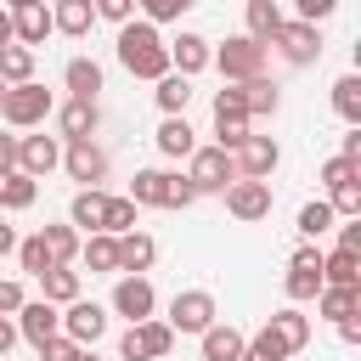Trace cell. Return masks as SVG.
Here are the masks:
<instances>
[{
	"label": "cell",
	"instance_id": "obj_28",
	"mask_svg": "<svg viewBox=\"0 0 361 361\" xmlns=\"http://www.w3.org/2000/svg\"><path fill=\"white\" fill-rule=\"evenodd\" d=\"M79 259H85L90 271H102V276L118 271V237H113V231H90V237L79 243Z\"/></svg>",
	"mask_w": 361,
	"mask_h": 361
},
{
	"label": "cell",
	"instance_id": "obj_27",
	"mask_svg": "<svg viewBox=\"0 0 361 361\" xmlns=\"http://www.w3.org/2000/svg\"><path fill=\"white\" fill-rule=\"evenodd\" d=\"M102 209H107V192H96V186H79V192H73V203H68V226L102 231Z\"/></svg>",
	"mask_w": 361,
	"mask_h": 361
},
{
	"label": "cell",
	"instance_id": "obj_10",
	"mask_svg": "<svg viewBox=\"0 0 361 361\" xmlns=\"http://www.w3.org/2000/svg\"><path fill=\"white\" fill-rule=\"evenodd\" d=\"M214 322V293L209 288H186L169 299V333H203Z\"/></svg>",
	"mask_w": 361,
	"mask_h": 361
},
{
	"label": "cell",
	"instance_id": "obj_16",
	"mask_svg": "<svg viewBox=\"0 0 361 361\" xmlns=\"http://www.w3.org/2000/svg\"><path fill=\"white\" fill-rule=\"evenodd\" d=\"M322 293V248H299L288 259V299H316Z\"/></svg>",
	"mask_w": 361,
	"mask_h": 361
},
{
	"label": "cell",
	"instance_id": "obj_46",
	"mask_svg": "<svg viewBox=\"0 0 361 361\" xmlns=\"http://www.w3.org/2000/svg\"><path fill=\"white\" fill-rule=\"evenodd\" d=\"M361 175V164H350V158H327L322 164V186H338V180H355Z\"/></svg>",
	"mask_w": 361,
	"mask_h": 361
},
{
	"label": "cell",
	"instance_id": "obj_44",
	"mask_svg": "<svg viewBox=\"0 0 361 361\" xmlns=\"http://www.w3.org/2000/svg\"><path fill=\"white\" fill-rule=\"evenodd\" d=\"M141 11H147V23H175L180 11H192L197 0H135Z\"/></svg>",
	"mask_w": 361,
	"mask_h": 361
},
{
	"label": "cell",
	"instance_id": "obj_52",
	"mask_svg": "<svg viewBox=\"0 0 361 361\" xmlns=\"http://www.w3.org/2000/svg\"><path fill=\"white\" fill-rule=\"evenodd\" d=\"M338 338H344V344H361V322L344 316V322H338Z\"/></svg>",
	"mask_w": 361,
	"mask_h": 361
},
{
	"label": "cell",
	"instance_id": "obj_58",
	"mask_svg": "<svg viewBox=\"0 0 361 361\" xmlns=\"http://www.w3.org/2000/svg\"><path fill=\"white\" fill-rule=\"evenodd\" d=\"M79 361H96V355H90V350H79Z\"/></svg>",
	"mask_w": 361,
	"mask_h": 361
},
{
	"label": "cell",
	"instance_id": "obj_39",
	"mask_svg": "<svg viewBox=\"0 0 361 361\" xmlns=\"http://www.w3.org/2000/svg\"><path fill=\"white\" fill-rule=\"evenodd\" d=\"M214 130H220V141H214V147H226V152H231V147H237V141L248 135V113H231V107H214Z\"/></svg>",
	"mask_w": 361,
	"mask_h": 361
},
{
	"label": "cell",
	"instance_id": "obj_55",
	"mask_svg": "<svg viewBox=\"0 0 361 361\" xmlns=\"http://www.w3.org/2000/svg\"><path fill=\"white\" fill-rule=\"evenodd\" d=\"M17 344V327H11V316H0V355Z\"/></svg>",
	"mask_w": 361,
	"mask_h": 361
},
{
	"label": "cell",
	"instance_id": "obj_12",
	"mask_svg": "<svg viewBox=\"0 0 361 361\" xmlns=\"http://www.w3.org/2000/svg\"><path fill=\"white\" fill-rule=\"evenodd\" d=\"M56 164H62V141H56V135H17V169H23V175L39 180V175H51Z\"/></svg>",
	"mask_w": 361,
	"mask_h": 361
},
{
	"label": "cell",
	"instance_id": "obj_21",
	"mask_svg": "<svg viewBox=\"0 0 361 361\" xmlns=\"http://www.w3.org/2000/svg\"><path fill=\"white\" fill-rule=\"evenodd\" d=\"M90 23H96V6H90V0H56V6H51V28L68 34V39H85Z\"/></svg>",
	"mask_w": 361,
	"mask_h": 361
},
{
	"label": "cell",
	"instance_id": "obj_15",
	"mask_svg": "<svg viewBox=\"0 0 361 361\" xmlns=\"http://www.w3.org/2000/svg\"><path fill=\"white\" fill-rule=\"evenodd\" d=\"M62 333H68L73 344H96V338L107 333V310L90 305V299H68V310H62Z\"/></svg>",
	"mask_w": 361,
	"mask_h": 361
},
{
	"label": "cell",
	"instance_id": "obj_17",
	"mask_svg": "<svg viewBox=\"0 0 361 361\" xmlns=\"http://www.w3.org/2000/svg\"><path fill=\"white\" fill-rule=\"evenodd\" d=\"M45 34H51V6L45 0L11 6V39L17 45H45Z\"/></svg>",
	"mask_w": 361,
	"mask_h": 361
},
{
	"label": "cell",
	"instance_id": "obj_41",
	"mask_svg": "<svg viewBox=\"0 0 361 361\" xmlns=\"http://www.w3.org/2000/svg\"><path fill=\"white\" fill-rule=\"evenodd\" d=\"M102 231H135V203L130 197H107V209H102Z\"/></svg>",
	"mask_w": 361,
	"mask_h": 361
},
{
	"label": "cell",
	"instance_id": "obj_22",
	"mask_svg": "<svg viewBox=\"0 0 361 361\" xmlns=\"http://www.w3.org/2000/svg\"><path fill=\"white\" fill-rule=\"evenodd\" d=\"M56 124H62V141H85V135H96V124H102V113H96V102H85V96H73L62 113H56Z\"/></svg>",
	"mask_w": 361,
	"mask_h": 361
},
{
	"label": "cell",
	"instance_id": "obj_2",
	"mask_svg": "<svg viewBox=\"0 0 361 361\" xmlns=\"http://www.w3.org/2000/svg\"><path fill=\"white\" fill-rule=\"evenodd\" d=\"M130 203L135 209H186V203H197V186L186 175H169V169H135Z\"/></svg>",
	"mask_w": 361,
	"mask_h": 361
},
{
	"label": "cell",
	"instance_id": "obj_51",
	"mask_svg": "<svg viewBox=\"0 0 361 361\" xmlns=\"http://www.w3.org/2000/svg\"><path fill=\"white\" fill-rule=\"evenodd\" d=\"M338 158H350V164H361V124H350V135H344V152Z\"/></svg>",
	"mask_w": 361,
	"mask_h": 361
},
{
	"label": "cell",
	"instance_id": "obj_48",
	"mask_svg": "<svg viewBox=\"0 0 361 361\" xmlns=\"http://www.w3.org/2000/svg\"><path fill=\"white\" fill-rule=\"evenodd\" d=\"M293 11H299L305 23H322V17H333V11H338V0H293Z\"/></svg>",
	"mask_w": 361,
	"mask_h": 361
},
{
	"label": "cell",
	"instance_id": "obj_49",
	"mask_svg": "<svg viewBox=\"0 0 361 361\" xmlns=\"http://www.w3.org/2000/svg\"><path fill=\"white\" fill-rule=\"evenodd\" d=\"M23 310V288L17 282H0V316H17Z\"/></svg>",
	"mask_w": 361,
	"mask_h": 361
},
{
	"label": "cell",
	"instance_id": "obj_6",
	"mask_svg": "<svg viewBox=\"0 0 361 361\" xmlns=\"http://www.w3.org/2000/svg\"><path fill=\"white\" fill-rule=\"evenodd\" d=\"M175 350V333H169V322H130V333L118 338V355L124 361H164Z\"/></svg>",
	"mask_w": 361,
	"mask_h": 361
},
{
	"label": "cell",
	"instance_id": "obj_38",
	"mask_svg": "<svg viewBox=\"0 0 361 361\" xmlns=\"http://www.w3.org/2000/svg\"><path fill=\"white\" fill-rule=\"evenodd\" d=\"M243 361H288V350H282V338L271 327H259L254 338H243Z\"/></svg>",
	"mask_w": 361,
	"mask_h": 361
},
{
	"label": "cell",
	"instance_id": "obj_45",
	"mask_svg": "<svg viewBox=\"0 0 361 361\" xmlns=\"http://www.w3.org/2000/svg\"><path fill=\"white\" fill-rule=\"evenodd\" d=\"M79 350H85V344H73L68 333H56V338L39 344V361H79Z\"/></svg>",
	"mask_w": 361,
	"mask_h": 361
},
{
	"label": "cell",
	"instance_id": "obj_57",
	"mask_svg": "<svg viewBox=\"0 0 361 361\" xmlns=\"http://www.w3.org/2000/svg\"><path fill=\"white\" fill-rule=\"evenodd\" d=\"M11 6H28V0H6V11H11Z\"/></svg>",
	"mask_w": 361,
	"mask_h": 361
},
{
	"label": "cell",
	"instance_id": "obj_14",
	"mask_svg": "<svg viewBox=\"0 0 361 361\" xmlns=\"http://www.w3.org/2000/svg\"><path fill=\"white\" fill-rule=\"evenodd\" d=\"M152 305H158L152 282H147L141 271H135V276L124 271V276H118V288H113V310H118V316H130V322H147V316H152Z\"/></svg>",
	"mask_w": 361,
	"mask_h": 361
},
{
	"label": "cell",
	"instance_id": "obj_26",
	"mask_svg": "<svg viewBox=\"0 0 361 361\" xmlns=\"http://www.w3.org/2000/svg\"><path fill=\"white\" fill-rule=\"evenodd\" d=\"M237 90H243V113H248V118H265V113L282 107V90H276L265 73H259V79H243Z\"/></svg>",
	"mask_w": 361,
	"mask_h": 361
},
{
	"label": "cell",
	"instance_id": "obj_4",
	"mask_svg": "<svg viewBox=\"0 0 361 361\" xmlns=\"http://www.w3.org/2000/svg\"><path fill=\"white\" fill-rule=\"evenodd\" d=\"M231 85H243V79H259L265 73V62H271V45H259V39H248V34H237V39H226L214 56H209Z\"/></svg>",
	"mask_w": 361,
	"mask_h": 361
},
{
	"label": "cell",
	"instance_id": "obj_43",
	"mask_svg": "<svg viewBox=\"0 0 361 361\" xmlns=\"http://www.w3.org/2000/svg\"><path fill=\"white\" fill-rule=\"evenodd\" d=\"M333 220H338V214H333V203H322V197L299 209V231H305V237H322V231H327Z\"/></svg>",
	"mask_w": 361,
	"mask_h": 361
},
{
	"label": "cell",
	"instance_id": "obj_42",
	"mask_svg": "<svg viewBox=\"0 0 361 361\" xmlns=\"http://www.w3.org/2000/svg\"><path fill=\"white\" fill-rule=\"evenodd\" d=\"M17 259H23V271H28V276L51 271V248H45V237H39V231H34V237H23V243H17Z\"/></svg>",
	"mask_w": 361,
	"mask_h": 361
},
{
	"label": "cell",
	"instance_id": "obj_19",
	"mask_svg": "<svg viewBox=\"0 0 361 361\" xmlns=\"http://www.w3.org/2000/svg\"><path fill=\"white\" fill-rule=\"evenodd\" d=\"M152 141H158V152H164V158H186V152L197 147V130L186 124V113H164V124H158V135H152Z\"/></svg>",
	"mask_w": 361,
	"mask_h": 361
},
{
	"label": "cell",
	"instance_id": "obj_9",
	"mask_svg": "<svg viewBox=\"0 0 361 361\" xmlns=\"http://www.w3.org/2000/svg\"><path fill=\"white\" fill-rule=\"evenodd\" d=\"M231 164H237V175H254V180H271V169L282 164V147L271 141V135H243L237 147H231Z\"/></svg>",
	"mask_w": 361,
	"mask_h": 361
},
{
	"label": "cell",
	"instance_id": "obj_40",
	"mask_svg": "<svg viewBox=\"0 0 361 361\" xmlns=\"http://www.w3.org/2000/svg\"><path fill=\"white\" fill-rule=\"evenodd\" d=\"M327 192H333V197H327L333 214H344V220L361 214V175H355V180H338V186H327Z\"/></svg>",
	"mask_w": 361,
	"mask_h": 361
},
{
	"label": "cell",
	"instance_id": "obj_25",
	"mask_svg": "<svg viewBox=\"0 0 361 361\" xmlns=\"http://www.w3.org/2000/svg\"><path fill=\"white\" fill-rule=\"evenodd\" d=\"M34 197H39V180L23 175L17 164H6V169H0V209H28Z\"/></svg>",
	"mask_w": 361,
	"mask_h": 361
},
{
	"label": "cell",
	"instance_id": "obj_54",
	"mask_svg": "<svg viewBox=\"0 0 361 361\" xmlns=\"http://www.w3.org/2000/svg\"><path fill=\"white\" fill-rule=\"evenodd\" d=\"M17 164V135H0V169Z\"/></svg>",
	"mask_w": 361,
	"mask_h": 361
},
{
	"label": "cell",
	"instance_id": "obj_35",
	"mask_svg": "<svg viewBox=\"0 0 361 361\" xmlns=\"http://www.w3.org/2000/svg\"><path fill=\"white\" fill-rule=\"evenodd\" d=\"M45 248H51V265H73L79 259V231L73 226H39Z\"/></svg>",
	"mask_w": 361,
	"mask_h": 361
},
{
	"label": "cell",
	"instance_id": "obj_13",
	"mask_svg": "<svg viewBox=\"0 0 361 361\" xmlns=\"http://www.w3.org/2000/svg\"><path fill=\"white\" fill-rule=\"evenodd\" d=\"M62 169H68L79 186H96V180L107 175V152H102L90 135H85V141H68V147H62Z\"/></svg>",
	"mask_w": 361,
	"mask_h": 361
},
{
	"label": "cell",
	"instance_id": "obj_34",
	"mask_svg": "<svg viewBox=\"0 0 361 361\" xmlns=\"http://www.w3.org/2000/svg\"><path fill=\"white\" fill-rule=\"evenodd\" d=\"M333 113H338L344 124H361V73H344V79L333 85Z\"/></svg>",
	"mask_w": 361,
	"mask_h": 361
},
{
	"label": "cell",
	"instance_id": "obj_36",
	"mask_svg": "<svg viewBox=\"0 0 361 361\" xmlns=\"http://www.w3.org/2000/svg\"><path fill=\"white\" fill-rule=\"evenodd\" d=\"M316 305H322V316H327V322H344V316H355V310H361V288H322V293H316Z\"/></svg>",
	"mask_w": 361,
	"mask_h": 361
},
{
	"label": "cell",
	"instance_id": "obj_53",
	"mask_svg": "<svg viewBox=\"0 0 361 361\" xmlns=\"http://www.w3.org/2000/svg\"><path fill=\"white\" fill-rule=\"evenodd\" d=\"M6 254H17V226L0 220V259H6Z\"/></svg>",
	"mask_w": 361,
	"mask_h": 361
},
{
	"label": "cell",
	"instance_id": "obj_20",
	"mask_svg": "<svg viewBox=\"0 0 361 361\" xmlns=\"http://www.w3.org/2000/svg\"><path fill=\"white\" fill-rule=\"evenodd\" d=\"M197 338H203V361H243V333L231 322H209Z\"/></svg>",
	"mask_w": 361,
	"mask_h": 361
},
{
	"label": "cell",
	"instance_id": "obj_11",
	"mask_svg": "<svg viewBox=\"0 0 361 361\" xmlns=\"http://www.w3.org/2000/svg\"><path fill=\"white\" fill-rule=\"evenodd\" d=\"M62 333V310L51 305V299H23V310H17V338H28L34 350L45 344V338H56Z\"/></svg>",
	"mask_w": 361,
	"mask_h": 361
},
{
	"label": "cell",
	"instance_id": "obj_32",
	"mask_svg": "<svg viewBox=\"0 0 361 361\" xmlns=\"http://www.w3.org/2000/svg\"><path fill=\"white\" fill-rule=\"evenodd\" d=\"M39 288H45L51 305H68V299H79V271L73 265H51V271H39Z\"/></svg>",
	"mask_w": 361,
	"mask_h": 361
},
{
	"label": "cell",
	"instance_id": "obj_50",
	"mask_svg": "<svg viewBox=\"0 0 361 361\" xmlns=\"http://www.w3.org/2000/svg\"><path fill=\"white\" fill-rule=\"evenodd\" d=\"M338 248H350V254H361V214H355L350 226H338Z\"/></svg>",
	"mask_w": 361,
	"mask_h": 361
},
{
	"label": "cell",
	"instance_id": "obj_33",
	"mask_svg": "<svg viewBox=\"0 0 361 361\" xmlns=\"http://www.w3.org/2000/svg\"><path fill=\"white\" fill-rule=\"evenodd\" d=\"M23 79H34V45H6L0 51V85H23Z\"/></svg>",
	"mask_w": 361,
	"mask_h": 361
},
{
	"label": "cell",
	"instance_id": "obj_23",
	"mask_svg": "<svg viewBox=\"0 0 361 361\" xmlns=\"http://www.w3.org/2000/svg\"><path fill=\"white\" fill-rule=\"evenodd\" d=\"M322 288H361V254L350 248L322 254Z\"/></svg>",
	"mask_w": 361,
	"mask_h": 361
},
{
	"label": "cell",
	"instance_id": "obj_37",
	"mask_svg": "<svg viewBox=\"0 0 361 361\" xmlns=\"http://www.w3.org/2000/svg\"><path fill=\"white\" fill-rule=\"evenodd\" d=\"M282 28V11H276V0H248V39H259V45H271V34Z\"/></svg>",
	"mask_w": 361,
	"mask_h": 361
},
{
	"label": "cell",
	"instance_id": "obj_30",
	"mask_svg": "<svg viewBox=\"0 0 361 361\" xmlns=\"http://www.w3.org/2000/svg\"><path fill=\"white\" fill-rule=\"evenodd\" d=\"M62 85H68L73 96H85V102H96V90H102V68H96L90 56H73V62L62 68Z\"/></svg>",
	"mask_w": 361,
	"mask_h": 361
},
{
	"label": "cell",
	"instance_id": "obj_8",
	"mask_svg": "<svg viewBox=\"0 0 361 361\" xmlns=\"http://www.w3.org/2000/svg\"><path fill=\"white\" fill-rule=\"evenodd\" d=\"M271 180H254V175H237L231 186H226V214L231 220H265L271 214Z\"/></svg>",
	"mask_w": 361,
	"mask_h": 361
},
{
	"label": "cell",
	"instance_id": "obj_18",
	"mask_svg": "<svg viewBox=\"0 0 361 361\" xmlns=\"http://www.w3.org/2000/svg\"><path fill=\"white\" fill-rule=\"evenodd\" d=\"M209 56H214V51H209V39H203V34H180V39H169V68H175V73H186V79H192V73H203V68H209Z\"/></svg>",
	"mask_w": 361,
	"mask_h": 361
},
{
	"label": "cell",
	"instance_id": "obj_5",
	"mask_svg": "<svg viewBox=\"0 0 361 361\" xmlns=\"http://www.w3.org/2000/svg\"><path fill=\"white\" fill-rule=\"evenodd\" d=\"M186 158H192L186 180L197 186V197H203V192H226V186L237 180V164H231V152H226V147H192Z\"/></svg>",
	"mask_w": 361,
	"mask_h": 361
},
{
	"label": "cell",
	"instance_id": "obj_7",
	"mask_svg": "<svg viewBox=\"0 0 361 361\" xmlns=\"http://www.w3.org/2000/svg\"><path fill=\"white\" fill-rule=\"evenodd\" d=\"M271 45H276L282 62H293V68H310V62L322 56V34H316V23H305V17L282 23V28L271 34Z\"/></svg>",
	"mask_w": 361,
	"mask_h": 361
},
{
	"label": "cell",
	"instance_id": "obj_56",
	"mask_svg": "<svg viewBox=\"0 0 361 361\" xmlns=\"http://www.w3.org/2000/svg\"><path fill=\"white\" fill-rule=\"evenodd\" d=\"M6 45H11V11L0 6V51H6Z\"/></svg>",
	"mask_w": 361,
	"mask_h": 361
},
{
	"label": "cell",
	"instance_id": "obj_1",
	"mask_svg": "<svg viewBox=\"0 0 361 361\" xmlns=\"http://www.w3.org/2000/svg\"><path fill=\"white\" fill-rule=\"evenodd\" d=\"M118 62L135 79H164L169 73V45H164L158 23H135V17L118 23Z\"/></svg>",
	"mask_w": 361,
	"mask_h": 361
},
{
	"label": "cell",
	"instance_id": "obj_24",
	"mask_svg": "<svg viewBox=\"0 0 361 361\" xmlns=\"http://www.w3.org/2000/svg\"><path fill=\"white\" fill-rule=\"evenodd\" d=\"M152 259H158V243H152L147 231H118V271L135 276V271H147Z\"/></svg>",
	"mask_w": 361,
	"mask_h": 361
},
{
	"label": "cell",
	"instance_id": "obj_31",
	"mask_svg": "<svg viewBox=\"0 0 361 361\" xmlns=\"http://www.w3.org/2000/svg\"><path fill=\"white\" fill-rule=\"evenodd\" d=\"M152 85H158L152 96H158V107H164V113H186V102H192V79H186V73H175V68H169V73H164V79H152Z\"/></svg>",
	"mask_w": 361,
	"mask_h": 361
},
{
	"label": "cell",
	"instance_id": "obj_3",
	"mask_svg": "<svg viewBox=\"0 0 361 361\" xmlns=\"http://www.w3.org/2000/svg\"><path fill=\"white\" fill-rule=\"evenodd\" d=\"M45 113H51V90L45 85L23 79V85H6L0 90V118L11 130H34V124H45Z\"/></svg>",
	"mask_w": 361,
	"mask_h": 361
},
{
	"label": "cell",
	"instance_id": "obj_59",
	"mask_svg": "<svg viewBox=\"0 0 361 361\" xmlns=\"http://www.w3.org/2000/svg\"><path fill=\"white\" fill-rule=\"evenodd\" d=\"M0 90H6V85H0Z\"/></svg>",
	"mask_w": 361,
	"mask_h": 361
},
{
	"label": "cell",
	"instance_id": "obj_47",
	"mask_svg": "<svg viewBox=\"0 0 361 361\" xmlns=\"http://www.w3.org/2000/svg\"><path fill=\"white\" fill-rule=\"evenodd\" d=\"M96 6V17H107V23H130L135 17V0H90Z\"/></svg>",
	"mask_w": 361,
	"mask_h": 361
},
{
	"label": "cell",
	"instance_id": "obj_29",
	"mask_svg": "<svg viewBox=\"0 0 361 361\" xmlns=\"http://www.w3.org/2000/svg\"><path fill=\"white\" fill-rule=\"evenodd\" d=\"M265 327H271V333H276V338H282V350H288V355H293V350H305V344H310V316H299V310H293V305H288V310H276V316H271V322H265Z\"/></svg>",
	"mask_w": 361,
	"mask_h": 361
}]
</instances>
